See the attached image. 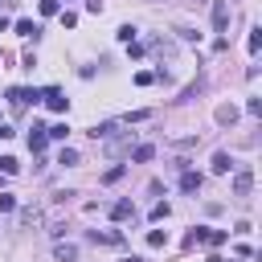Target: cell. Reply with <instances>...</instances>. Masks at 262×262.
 <instances>
[{
	"instance_id": "cell-8",
	"label": "cell",
	"mask_w": 262,
	"mask_h": 262,
	"mask_svg": "<svg viewBox=\"0 0 262 262\" xmlns=\"http://www.w3.org/2000/svg\"><path fill=\"white\" fill-rule=\"evenodd\" d=\"M111 217H115V221H127V217H135V205H131V201H115V205H111Z\"/></svg>"
},
{
	"instance_id": "cell-25",
	"label": "cell",
	"mask_w": 262,
	"mask_h": 262,
	"mask_svg": "<svg viewBox=\"0 0 262 262\" xmlns=\"http://www.w3.org/2000/svg\"><path fill=\"white\" fill-rule=\"evenodd\" d=\"M61 25H66V29H74V25H78V12H70V8H66V12H61Z\"/></svg>"
},
{
	"instance_id": "cell-16",
	"label": "cell",
	"mask_w": 262,
	"mask_h": 262,
	"mask_svg": "<svg viewBox=\"0 0 262 262\" xmlns=\"http://www.w3.org/2000/svg\"><path fill=\"white\" fill-rule=\"evenodd\" d=\"M168 213H172V209H168V201H156V205H151V221H164Z\"/></svg>"
},
{
	"instance_id": "cell-10",
	"label": "cell",
	"mask_w": 262,
	"mask_h": 262,
	"mask_svg": "<svg viewBox=\"0 0 262 262\" xmlns=\"http://www.w3.org/2000/svg\"><path fill=\"white\" fill-rule=\"evenodd\" d=\"M180 246H184V250H196V246H205V229H201V225H196V229H188Z\"/></svg>"
},
{
	"instance_id": "cell-21",
	"label": "cell",
	"mask_w": 262,
	"mask_h": 262,
	"mask_svg": "<svg viewBox=\"0 0 262 262\" xmlns=\"http://www.w3.org/2000/svg\"><path fill=\"white\" fill-rule=\"evenodd\" d=\"M119 41L131 45V41H135V25H123V29H119Z\"/></svg>"
},
{
	"instance_id": "cell-17",
	"label": "cell",
	"mask_w": 262,
	"mask_h": 262,
	"mask_svg": "<svg viewBox=\"0 0 262 262\" xmlns=\"http://www.w3.org/2000/svg\"><path fill=\"white\" fill-rule=\"evenodd\" d=\"M164 242H168V233H164V229H151V233H147V246H151V250H160Z\"/></svg>"
},
{
	"instance_id": "cell-6",
	"label": "cell",
	"mask_w": 262,
	"mask_h": 262,
	"mask_svg": "<svg viewBox=\"0 0 262 262\" xmlns=\"http://www.w3.org/2000/svg\"><path fill=\"white\" fill-rule=\"evenodd\" d=\"M45 143H49L45 127H37V123H33V131H29V151H45Z\"/></svg>"
},
{
	"instance_id": "cell-15",
	"label": "cell",
	"mask_w": 262,
	"mask_h": 262,
	"mask_svg": "<svg viewBox=\"0 0 262 262\" xmlns=\"http://www.w3.org/2000/svg\"><path fill=\"white\" fill-rule=\"evenodd\" d=\"M233 119H237V111H233L229 102H225V106H217V123H233Z\"/></svg>"
},
{
	"instance_id": "cell-28",
	"label": "cell",
	"mask_w": 262,
	"mask_h": 262,
	"mask_svg": "<svg viewBox=\"0 0 262 262\" xmlns=\"http://www.w3.org/2000/svg\"><path fill=\"white\" fill-rule=\"evenodd\" d=\"M123 262H143V258H123Z\"/></svg>"
},
{
	"instance_id": "cell-11",
	"label": "cell",
	"mask_w": 262,
	"mask_h": 262,
	"mask_svg": "<svg viewBox=\"0 0 262 262\" xmlns=\"http://www.w3.org/2000/svg\"><path fill=\"white\" fill-rule=\"evenodd\" d=\"M229 168H233V160H229V151H217V156H213V172H217V176H225Z\"/></svg>"
},
{
	"instance_id": "cell-3",
	"label": "cell",
	"mask_w": 262,
	"mask_h": 262,
	"mask_svg": "<svg viewBox=\"0 0 262 262\" xmlns=\"http://www.w3.org/2000/svg\"><path fill=\"white\" fill-rule=\"evenodd\" d=\"M41 98H45V106H49V111H66V106H70V98H66L57 86H45V90H41Z\"/></svg>"
},
{
	"instance_id": "cell-20",
	"label": "cell",
	"mask_w": 262,
	"mask_h": 262,
	"mask_svg": "<svg viewBox=\"0 0 262 262\" xmlns=\"http://www.w3.org/2000/svg\"><path fill=\"white\" fill-rule=\"evenodd\" d=\"M16 209V196L12 192H0V213H12Z\"/></svg>"
},
{
	"instance_id": "cell-19",
	"label": "cell",
	"mask_w": 262,
	"mask_h": 262,
	"mask_svg": "<svg viewBox=\"0 0 262 262\" xmlns=\"http://www.w3.org/2000/svg\"><path fill=\"white\" fill-rule=\"evenodd\" d=\"M57 164H66V168H70V164H78V151H74V147H61V156H57Z\"/></svg>"
},
{
	"instance_id": "cell-5",
	"label": "cell",
	"mask_w": 262,
	"mask_h": 262,
	"mask_svg": "<svg viewBox=\"0 0 262 262\" xmlns=\"http://www.w3.org/2000/svg\"><path fill=\"white\" fill-rule=\"evenodd\" d=\"M225 25H229V4L225 0H213V29L225 33Z\"/></svg>"
},
{
	"instance_id": "cell-22",
	"label": "cell",
	"mask_w": 262,
	"mask_h": 262,
	"mask_svg": "<svg viewBox=\"0 0 262 262\" xmlns=\"http://www.w3.org/2000/svg\"><path fill=\"white\" fill-rule=\"evenodd\" d=\"M246 45H250V53H258V49H262V29H254V33H250V41H246Z\"/></svg>"
},
{
	"instance_id": "cell-1",
	"label": "cell",
	"mask_w": 262,
	"mask_h": 262,
	"mask_svg": "<svg viewBox=\"0 0 262 262\" xmlns=\"http://www.w3.org/2000/svg\"><path fill=\"white\" fill-rule=\"evenodd\" d=\"M37 98H41V90H29V86H12V90H8V106H12V111H25V106L37 102Z\"/></svg>"
},
{
	"instance_id": "cell-14",
	"label": "cell",
	"mask_w": 262,
	"mask_h": 262,
	"mask_svg": "<svg viewBox=\"0 0 262 262\" xmlns=\"http://www.w3.org/2000/svg\"><path fill=\"white\" fill-rule=\"evenodd\" d=\"M205 246H225V229H205Z\"/></svg>"
},
{
	"instance_id": "cell-18",
	"label": "cell",
	"mask_w": 262,
	"mask_h": 262,
	"mask_svg": "<svg viewBox=\"0 0 262 262\" xmlns=\"http://www.w3.org/2000/svg\"><path fill=\"white\" fill-rule=\"evenodd\" d=\"M66 131H70L66 123H53V127H45V135H49V139H66Z\"/></svg>"
},
{
	"instance_id": "cell-27",
	"label": "cell",
	"mask_w": 262,
	"mask_h": 262,
	"mask_svg": "<svg viewBox=\"0 0 262 262\" xmlns=\"http://www.w3.org/2000/svg\"><path fill=\"white\" fill-rule=\"evenodd\" d=\"M205 262H225V258H217V254H209V258H205Z\"/></svg>"
},
{
	"instance_id": "cell-26",
	"label": "cell",
	"mask_w": 262,
	"mask_h": 262,
	"mask_svg": "<svg viewBox=\"0 0 262 262\" xmlns=\"http://www.w3.org/2000/svg\"><path fill=\"white\" fill-rule=\"evenodd\" d=\"M12 135H16V131H12L8 123H0V139H12Z\"/></svg>"
},
{
	"instance_id": "cell-2",
	"label": "cell",
	"mask_w": 262,
	"mask_h": 262,
	"mask_svg": "<svg viewBox=\"0 0 262 262\" xmlns=\"http://www.w3.org/2000/svg\"><path fill=\"white\" fill-rule=\"evenodd\" d=\"M250 192H254V168L242 164V168L233 172V196H250Z\"/></svg>"
},
{
	"instance_id": "cell-4",
	"label": "cell",
	"mask_w": 262,
	"mask_h": 262,
	"mask_svg": "<svg viewBox=\"0 0 262 262\" xmlns=\"http://www.w3.org/2000/svg\"><path fill=\"white\" fill-rule=\"evenodd\" d=\"M90 242L94 246H123V233L119 229H90Z\"/></svg>"
},
{
	"instance_id": "cell-23",
	"label": "cell",
	"mask_w": 262,
	"mask_h": 262,
	"mask_svg": "<svg viewBox=\"0 0 262 262\" xmlns=\"http://www.w3.org/2000/svg\"><path fill=\"white\" fill-rule=\"evenodd\" d=\"M57 258H61V262H74L78 250H74V246H57Z\"/></svg>"
},
{
	"instance_id": "cell-9",
	"label": "cell",
	"mask_w": 262,
	"mask_h": 262,
	"mask_svg": "<svg viewBox=\"0 0 262 262\" xmlns=\"http://www.w3.org/2000/svg\"><path fill=\"white\" fill-rule=\"evenodd\" d=\"M12 29H16V33H20V37H33V41H37V37H41V29H37V25H33V20H29V16H20V20H16V25H12Z\"/></svg>"
},
{
	"instance_id": "cell-7",
	"label": "cell",
	"mask_w": 262,
	"mask_h": 262,
	"mask_svg": "<svg viewBox=\"0 0 262 262\" xmlns=\"http://www.w3.org/2000/svg\"><path fill=\"white\" fill-rule=\"evenodd\" d=\"M180 188H184V192H196V188H201V172L184 168V172H180Z\"/></svg>"
},
{
	"instance_id": "cell-13",
	"label": "cell",
	"mask_w": 262,
	"mask_h": 262,
	"mask_svg": "<svg viewBox=\"0 0 262 262\" xmlns=\"http://www.w3.org/2000/svg\"><path fill=\"white\" fill-rule=\"evenodd\" d=\"M123 176H127V168H123V164H115V168H106V172H102V184H119Z\"/></svg>"
},
{
	"instance_id": "cell-24",
	"label": "cell",
	"mask_w": 262,
	"mask_h": 262,
	"mask_svg": "<svg viewBox=\"0 0 262 262\" xmlns=\"http://www.w3.org/2000/svg\"><path fill=\"white\" fill-rule=\"evenodd\" d=\"M57 12V0H41V16H53Z\"/></svg>"
},
{
	"instance_id": "cell-12",
	"label": "cell",
	"mask_w": 262,
	"mask_h": 262,
	"mask_svg": "<svg viewBox=\"0 0 262 262\" xmlns=\"http://www.w3.org/2000/svg\"><path fill=\"white\" fill-rule=\"evenodd\" d=\"M151 156H156V147H151V143H139V147L131 151V160H135V164H147Z\"/></svg>"
}]
</instances>
